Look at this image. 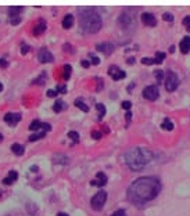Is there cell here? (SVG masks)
<instances>
[{
  "instance_id": "6da1fadb",
  "label": "cell",
  "mask_w": 190,
  "mask_h": 216,
  "mask_svg": "<svg viewBox=\"0 0 190 216\" xmlns=\"http://www.w3.org/2000/svg\"><path fill=\"white\" fill-rule=\"evenodd\" d=\"M161 190V184L156 177H139L131 184L128 188V195L132 202L136 204H144L147 201L154 199L158 195Z\"/></svg>"
},
{
  "instance_id": "7a4b0ae2",
  "label": "cell",
  "mask_w": 190,
  "mask_h": 216,
  "mask_svg": "<svg viewBox=\"0 0 190 216\" xmlns=\"http://www.w3.org/2000/svg\"><path fill=\"white\" fill-rule=\"evenodd\" d=\"M151 159H153L151 151L140 147L132 148L125 154V163L129 166L131 170H141Z\"/></svg>"
},
{
  "instance_id": "3957f363",
  "label": "cell",
  "mask_w": 190,
  "mask_h": 216,
  "mask_svg": "<svg viewBox=\"0 0 190 216\" xmlns=\"http://www.w3.org/2000/svg\"><path fill=\"white\" fill-rule=\"evenodd\" d=\"M79 17L80 27L85 33H96L101 28V17L95 8H82Z\"/></svg>"
},
{
  "instance_id": "277c9868",
  "label": "cell",
  "mask_w": 190,
  "mask_h": 216,
  "mask_svg": "<svg viewBox=\"0 0 190 216\" xmlns=\"http://www.w3.org/2000/svg\"><path fill=\"white\" fill-rule=\"evenodd\" d=\"M105 201H107V193L105 191H99L97 194L93 195L92 201H90V204H92V208L95 209V211H100V209L104 206Z\"/></svg>"
},
{
  "instance_id": "5b68a950",
  "label": "cell",
  "mask_w": 190,
  "mask_h": 216,
  "mask_svg": "<svg viewBox=\"0 0 190 216\" xmlns=\"http://www.w3.org/2000/svg\"><path fill=\"white\" fill-rule=\"evenodd\" d=\"M179 85V78L173 71H168L165 76V89L168 92H175Z\"/></svg>"
},
{
  "instance_id": "8992f818",
  "label": "cell",
  "mask_w": 190,
  "mask_h": 216,
  "mask_svg": "<svg viewBox=\"0 0 190 216\" xmlns=\"http://www.w3.org/2000/svg\"><path fill=\"white\" fill-rule=\"evenodd\" d=\"M158 96H160V92H158V88H157V86H147V88H144V90H143V97L150 100V101L157 100Z\"/></svg>"
},
{
  "instance_id": "52a82bcc",
  "label": "cell",
  "mask_w": 190,
  "mask_h": 216,
  "mask_svg": "<svg viewBox=\"0 0 190 216\" xmlns=\"http://www.w3.org/2000/svg\"><path fill=\"white\" fill-rule=\"evenodd\" d=\"M38 60H39V63H42V64H49V63H53L54 61V57L49 50L43 47V49L39 51V54H38Z\"/></svg>"
},
{
  "instance_id": "ba28073f",
  "label": "cell",
  "mask_w": 190,
  "mask_h": 216,
  "mask_svg": "<svg viewBox=\"0 0 190 216\" xmlns=\"http://www.w3.org/2000/svg\"><path fill=\"white\" fill-rule=\"evenodd\" d=\"M108 75H110L114 80H121V79H124L125 76H126V73H125V71L118 68L117 65H112V67L108 68Z\"/></svg>"
},
{
  "instance_id": "9c48e42d",
  "label": "cell",
  "mask_w": 190,
  "mask_h": 216,
  "mask_svg": "<svg viewBox=\"0 0 190 216\" xmlns=\"http://www.w3.org/2000/svg\"><path fill=\"white\" fill-rule=\"evenodd\" d=\"M140 18H141V22H143L146 27H156L157 25L156 17H154V14H151V13H141Z\"/></svg>"
},
{
  "instance_id": "30bf717a",
  "label": "cell",
  "mask_w": 190,
  "mask_h": 216,
  "mask_svg": "<svg viewBox=\"0 0 190 216\" xmlns=\"http://www.w3.org/2000/svg\"><path fill=\"white\" fill-rule=\"evenodd\" d=\"M21 121V114L20 112H7V114L4 115V122L6 123H8V125H17L18 122Z\"/></svg>"
},
{
  "instance_id": "8fae6325",
  "label": "cell",
  "mask_w": 190,
  "mask_h": 216,
  "mask_svg": "<svg viewBox=\"0 0 190 216\" xmlns=\"http://www.w3.org/2000/svg\"><path fill=\"white\" fill-rule=\"evenodd\" d=\"M96 50H97V51H103L104 54L110 56V54L112 53V50H114V44L108 43V42H105V43H100V44L96 46Z\"/></svg>"
},
{
  "instance_id": "7c38bea8",
  "label": "cell",
  "mask_w": 190,
  "mask_h": 216,
  "mask_svg": "<svg viewBox=\"0 0 190 216\" xmlns=\"http://www.w3.org/2000/svg\"><path fill=\"white\" fill-rule=\"evenodd\" d=\"M105 183H107V176H105L104 173L99 172L97 173V179L92 180L90 184H92V186H97V187H103V186H105Z\"/></svg>"
},
{
  "instance_id": "4fadbf2b",
  "label": "cell",
  "mask_w": 190,
  "mask_h": 216,
  "mask_svg": "<svg viewBox=\"0 0 190 216\" xmlns=\"http://www.w3.org/2000/svg\"><path fill=\"white\" fill-rule=\"evenodd\" d=\"M44 31H46V22H44L43 18H40L39 22H38V24L35 25L33 32H32V33H33L35 36H39V35H42Z\"/></svg>"
},
{
  "instance_id": "5bb4252c",
  "label": "cell",
  "mask_w": 190,
  "mask_h": 216,
  "mask_svg": "<svg viewBox=\"0 0 190 216\" xmlns=\"http://www.w3.org/2000/svg\"><path fill=\"white\" fill-rule=\"evenodd\" d=\"M179 49H180V51H182L183 54L189 53V51H190V36H185L182 40H180Z\"/></svg>"
},
{
  "instance_id": "9a60e30c",
  "label": "cell",
  "mask_w": 190,
  "mask_h": 216,
  "mask_svg": "<svg viewBox=\"0 0 190 216\" xmlns=\"http://www.w3.org/2000/svg\"><path fill=\"white\" fill-rule=\"evenodd\" d=\"M17 179H18V173L15 172V170H10V172H8V176L3 179V184L10 186V184H13V182H15Z\"/></svg>"
},
{
  "instance_id": "2e32d148",
  "label": "cell",
  "mask_w": 190,
  "mask_h": 216,
  "mask_svg": "<svg viewBox=\"0 0 190 216\" xmlns=\"http://www.w3.org/2000/svg\"><path fill=\"white\" fill-rule=\"evenodd\" d=\"M74 25V15L72 14H67L63 20V28L64 29H69Z\"/></svg>"
},
{
  "instance_id": "e0dca14e",
  "label": "cell",
  "mask_w": 190,
  "mask_h": 216,
  "mask_svg": "<svg viewBox=\"0 0 190 216\" xmlns=\"http://www.w3.org/2000/svg\"><path fill=\"white\" fill-rule=\"evenodd\" d=\"M11 151L15 154V155H24V153H25V147L24 146H21V144H18V143H14V144H11Z\"/></svg>"
},
{
  "instance_id": "ac0fdd59",
  "label": "cell",
  "mask_w": 190,
  "mask_h": 216,
  "mask_svg": "<svg viewBox=\"0 0 190 216\" xmlns=\"http://www.w3.org/2000/svg\"><path fill=\"white\" fill-rule=\"evenodd\" d=\"M65 108H67V104L63 101V100H57V101L54 103V105H53V111L54 112H61Z\"/></svg>"
},
{
  "instance_id": "d6986e66",
  "label": "cell",
  "mask_w": 190,
  "mask_h": 216,
  "mask_svg": "<svg viewBox=\"0 0 190 216\" xmlns=\"http://www.w3.org/2000/svg\"><path fill=\"white\" fill-rule=\"evenodd\" d=\"M161 128H162L164 130H172V129H173L172 121H171L169 118H165V119L162 121V123H161Z\"/></svg>"
},
{
  "instance_id": "ffe728a7",
  "label": "cell",
  "mask_w": 190,
  "mask_h": 216,
  "mask_svg": "<svg viewBox=\"0 0 190 216\" xmlns=\"http://www.w3.org/2000/svg\"><path fill=\"white\" fill-rule=\"evenodd\" d=\"M24 10L22 7H10L8 8V15H10V18L11 17H20V13Z\"/></svg>"
},
{
  "instance_id": "44dd1931",
  "label": "cell",
  "mask_w": 190,
  "mask_h": 216,
  "mask_svg": "<svg viewBox=\"0 0 190 216\" xmlns=\"http://www.w3.org/2000/svg\"><path fill=\"white\" fill-rule=\"evenodd\" d=\"M75 105H76V107H78L79 109H82L83 112H89V107L85 104V103H83L82 98H76V100H75Z\"/></svg>"
},
{
  "instance_id": "7402d4cb",
  "label": "cell",
  "mask_w": 190,
  "mask_h": 216,
  "mask_svg": "<svg viewBox=\"0 0 190 216\" xmlns=\"http://www.w3.org/2000/svg\"><path fill=\"white\" fill-rule=\"evenodd\" d=\"M54 162H56V163H61V165H65V163H68V158H67L65 155H61V154H59V155H54Z\"/></svg>"
},
{
  "instance_id": "603a6c76",
  "label": "cell",
  "mask_w": 190,
  "mask_h": 216,
  "mask_svg": "<svg viewBox=\"0 0 190 216\" xmlns=\"http://www.w3.org/2000/svg\"><path fill=\"white\" fill-rule=\"evenodd\" d=\"M42 126V122L40 121H38V119H35V121H32L31 122V125H29V130L32 132H36V130H39Z\"/></svg>"
},
{
  "instance_id": "cb8c5ba5",
  "label": "cell",
  "mask_w": 190,
  "mask_h": 216,
  "mask_svg": "<svg viewBox=\"0 0 190 216\" xmlns=\"http://www.w3.org/2000/svg\"><path fill=\"white\" fill-rule=\"evenodd\" d=\"M44 136H46V132H39V133H35V134H32V136H29V141H36V140H39V138H43Z\"/></svg>"
},
{
  "instance_id": "d4e9b609",
  "label": "cell",
  "mask_w": 190,
  "mask_h": 216,
  "mask_svg": "<svg viewBox=\"0 0 190 216\" xmlns=\"http://www.w3.org/2000/svg\"><path fill=\"white\" fill-rule=\"evenodd\" d=\"M71 72H72V68H71V65H68V64H67V65H64V75H63V78L64 79H69L71 78Z\"/></svg>"
},
{
  "instance_id": "484cf974",
  "label": "cell",
  "mask_w": 190,
  "mask_h": 216,
  "mask_svg": "<svg viewBox=\"0 0 190 216\" xmlns=\"http://www.w3.org/2000/svg\"><path fill=\"white\" fill-rule=\"evenodd\" d=\"M164 60H165V54L161 53V51H157L156 57H154V61H156V64H162Z\"/></svg>"
},
{
  "instance_id": "4316f807",
  "label": "cell",
  "mask_w": 190,
  "mask_h": 216,
  "mask_svg": "<svg viewBox=\"0 0 190 216\" xmlns=\"http://www.w3.org/2000/svg\"><path fill=\"white\" fill-rule=\"evenodd\" d=\"M96 108H97V111H99V118L101 119L105 115V107L103 104H97L96 105Z\"/></svg>"
},
{
  "instance_id": "83f0119b",
  "label": "cell",
  "mask_w": 190,
  "mask_h": 216,
  "mask_svg": "<svg viewBox=\"0 0 190 216\" xmlns=\"http://www.w3.org/2000/svg\"><path fill=\"white\" fill-rule=\"evenodd\" d=\"M68 137L72 138L75 143H78L79 141V133H76V132H68Z\"/></svg>"
},
{
  "instance_id": "f1b7e54d",
  "label": "cell",
  "mask_w": 190,
  "mask_h": 216,
  "mask_svg": "<svg viewBox=\"0 0 190 216\" xmlns=\"http://www.w3.org/2000/svg\"><path fill=\"white\" fill-rule=\"evenodd\" d=\"M141 64H144V65H151V64H156V61H154V58L144 57V58H141Z\"/></svg>"
},
{
  "instance_id": "f546056e",
  "label": "cell",
  "mask_w": 190,
  "mask_h": 216,
  "mask_svg": "<svg viewBox=\"0 0 190 216\" xmlns=\"http://www.w3.org/2000/svg\"><path fill=\"white\" fill-rule=\"evenodd\" d=\"M56 92H57V93H63V94H65V93H67V88H65V85H57Z\"/></svg>"
},
{
  "instance_id": "4dcf8cb0",
  "label": "cell",
  "mask_w": 190,
  "mask_h": 216,
  "mask_svg": "<svg viewBox=\"0 0 190 216\" xmlns=\"http://www.w3.org/2000/svg\"><path fill=\"white\" fill-rule=\"evenodd\" d=\"M162 18H164V21H168V22H172L173 21V15L171 14V13H164Z\"/></svg>"
},
{
  "instance_id": "1f68e13d",
  "label": "cell",
  "mask_w": 190,
  "mask_h": 216,
  "mask_svg": "<svg viewBox=\"0 0 190 216\" xmlns=\"http://www.w3.org/2000/svg\"><path fill=\"white\" fill-rule=\"evenodd\" d=\"M44 79H46V73L43 72V73H42V75L39 76V78L33 80V83H40V85H42V83H44Z\"/></svg>"
},
{
  "instance_id": "d6a6232c",
  "label": "cell",
  "mask_w": 190,
  "mask_h": 216,
  "mask_svg": "<svg viewBox=\"0 0 190 216\" xmlns=\"http://www.w3.org/2000/svg\"><path fill=\"white\" fill-rule=\"evenodd\" d=\"M21 22V18L20 17H11L10 18V24L11 25H18Z\"/></svg>"
},
{
  "instance_id": "836d02e7",
  "label": "cell",
  "mask_w": 190,
  "mask_h": 216,
  "mask_svg": "<svg viewBox=\"0 0 190 216\" xmlns=\"http://www.w3.org/2000/svg\"><path fill=\"white\" fill-rule=\"evenodd\" d=\"M122 108H124V109H126V111H129V109H131V107H132V103L131 101H122Z\"/></svg>"
},
{
  "instance_id": "e575fe53",
  "label": "cell",
  "mask_w": 190,
  "mask_h": 216,
  "mask_svg": "<svg viewBox=\"0 0 190 216\" xmlns=\"http://www.w3.org/2000/svg\"><path fill=\"white\" fill-rule=\"evenodd\" d=\"M92 137L95 138V140H99V138H101V132L93 130V132H92Z\"/></svg>"
},
{
  "instance_id": "d590c367",
  "label": "cell",
  "mask_w": 190,
  "mask_h": 216,
  "mask_svg": "<svg viewBox=\"0 0 190 216\" xmlns=\"http://www.w3.org/2000/svg\"><path fill=\"white\" fill-rule=\"evenodd\" d=\"M90 56V58H92V64L93 65H99V63H100V60L97 58V57L95 56V54H89Z\"/></svg>"
},
{
  "instance_id": "8d00e7d4",
  "label": "cell",
  "mask_w": 190,
  "mask_h": 216,
  "mask_svg": "<svg viewBox=\"0 0 190 216\" xmlns=\"http://www.w3.org/2000/svg\"><path fill=\"white\" fill-rule=\"evenodd\" d=\"M40 129H42L43 132H50V130H51V125H50V123H42Z\"/></svg>"
},
{
  "instance_id": "74e56055",
  "label": "cell",
  "mask_w": 190,
  "mask_h": 216,
  "mask_svg": "<svg viewBox=\"0 0 190 216\" xmlns=\"http://www.w3.org/2000/svg\"><path fill=\"white\" fill-rule=\"evenodd\" d=\"M156 78H157V80H158V82H161V80H162V76H164V72L162 71H156Z\"/></svg>"
},
{
  "instance_id": "f35d334b",
  "label": "cell",
  "mask_w": 190,
  "mask_h": 216,
  "mask_svg": "<svg viewBox=\"0 0 190 216\" xmlns=\"http://www.w3.org/2000/svg\"><path fill=\"white\" fill-rule=\"evenodd\" d=\"M29 49H31V47L28 46V44H22V46H21V54H27L28 51H29Z\"/></svg>"
},
{
  "instance_id": "ab89813d",
  "label": "cell",
  "mask_w": 190,
  "mask_h": 216,
  "mask_svg": "<svg viewBox=\"0 0 190 216\" xmlns=\"http://www.w3.org/2000/svg\"><path fill=\"white\" fill-rule=\"evenodd\" d=\"M47 96H49V97H57L59 93H57L56 90H47Z\"/></svg>"
},
{
  "instance_id": "60d3db41",
  "label": "cell",
  "mask_w": 190,
  "mask_h": 216,
  "mask_svg": "<svg viewBox=\"0 0 190 216\" xmlns=\"http://www.w3.org/2000/svg\"><path fill=\"white\" fill-rule=\"evenodd\" d=\"M111 216H125V211H124V209H118V211L114 212Z\"/></svg>"
},
{
  "instance_id": "b9f144b4",
  "label": "cell",
  "mask_w": 190,
  "mask_h": 216,
  "mask_svg": "<svg viewBox=\"0 0 190 216\" xmlns=\"http://www.w3.org/2000/svg\"><path fill=\"white\" fill-rule=\"evenodd\" d=\"M0 67H2V68H7V67H8V63H7V61H6L4 58H0Z\"/></svg>"
},
{
  "instance_id": "7bdbcfd3",
  "label": "cell",
  "mask_w": 190,
  "mask_h": 216,
  "mask_svg": "<svg viewBox=\"0 0 190 216\" xmlns=\"http://www.w3.org/2000/svg\"><path fill=\"white\" fill-rule=\"evenodd\" d=\"M183 25H185L186 28L190 27V15H187V17H185V20H183Z\"/></svg>"
},
{
  "instance_id": "ee69618b",
  "label": "cell",
  "mask_w": 190,
  "mask_h": 216,
  "mask_svg": "<svg viewBox=\"0 0 190 216\" xmlns=\"http://www.w3.org/2000/svg\"><path fill=\"white\" fill-rule=\"evenodd\" d=\"M80 64H82L83 68H89V65H90V63L88 60H82V61H80Z\"/></svg>"
},
{
  "instance_id": "f6af8a7d",
  "label": "cell",
  "mask_w": 190,
  "mask_h": 216,
  "mask_svg": "<svg viewBox=\"0 0 190 216\" xmlns=\"http://www.w3.org/2000/svg\"><path fill=\"white\" fill-rule=\"evenodd\" d=\"M133 63H135V57H129V58H128V64H129V65H132Z\"/></svg>"
},
{
  "instance_id": "bcb514c9",
  "label": "cell",
  "mask_w": 190,
  "mask_h": 216,
  "mask_svg": "<svg viewBox=\"0 0 190 216\" xmlns=\"http://www.w3.org/2000/svg\"><path fill=\"white\" fill-rule=\"evenodd\" d=\"M131 118H132V114H131L129 111H128V112H126V119H128V121H131Z\"/></svg>"
},
{
  "instance_id": "7dc6e473",
  "label": "cell",
  "mask_w": 190,
  "mask_h": 216,
  "mask_svg": "<svg viewBox=\"0 0 190 216\" xmlns=\"http://www.w3.org/2000/svg\"><path fill=\"white\" fill-rule=\"evenodd\" d=\"M31 170H32V172H36V170H38V166H31Z\"/></svg>"
},
{
  "instance_id": "c3c4849f",
  "label": "cell",
  "mask_w": 190,
  "mask_h": 216,
  "mask_svg": "<svg viewBox=\"0 0 190 216\" xmlns=\"http://www.w3.org/2000/svg\"><path fill=\"white\" fill-rule=\"evenodd\" d=\"M57 216H68V215H67V213H64V212H60V213L57 215Z\"/></svg>"
},
{
  "instance_id": "681fc988",
  "label": "cell",
  "mask_w": 190,
  "mask_h": 216,
  "mask_svg": "<svg viewBox=\"0 0 190 216\" xmlns=\"http://www.w3.org/2000/svg\"><path fill=\"white\" fill-rule=\"evenodd\" d=\"M2 90H3V85H2V83H0V92H2Z\"/></svg>"
},
{
  "instance_id": "f907efd6",
  "label": "cell",
  "mask_w": 190,
  "mask_h": 216,
  "mask_svg": "<svg viewBox=\"0 0 190 216\" xmlns=\"http://www.w3.org/2000/svg\"><path fill=\"white\" fill-rule=\"evenodd\" d=\"M2 140H3V134L0 133V141H2Z\"/></svg>"
}]
</instances>
